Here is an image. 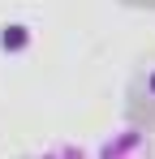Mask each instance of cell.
<instances>
[{"label": "cell", "mask_w": 155, "mask_h": 159, "mask_svg": "<svg viewBox=\"0 0 155 159\" xmlns=\"http://www.w3.org/2000/svg\"><path fill=\"white\" fill-rule=\"evenodd\" d=\"M91 155L95 159H155V138L142 125H116Z\"/></svg>", "instance_id": "cell-1"}, {"label": "cell", "mask_w": 155, "mask_h": 159, "mask_svg": "<svg viewBox=\"0 0 155 159\" xmlns=\"http://www.w3.org/2000/svg\"><path fill=\"white\" fill-rule=\"evenodd\" d=\"M30 43H35V30L26 26V22H4V26H0V52L17 56V52H26Z\"/></svg>", "instance_id": "cell-2"}, {"label": "cell", "mask_w": 155, "mask_h": 159, "mask_svg": "<svg viewBox=\"0 0 155 159\" xmlns=\"http://www.w3.org/2000/svg\"><path fill=\"white\" fill-rule=\"evenodd\" d=\"M35 159H95L86 146H78V142H56V146H48V151H39Z\"/></svg>", "instance_id": "cell-3"}, {"label": "cell", "mask_w": 155, "mask_h": 159, "mask_svg": "<svg viewBox=\"0 0 155 159\" xmlns=\"http://www.w3.org/2000/svg\"><path fill=\"white\" fill-rule=\"evenodd\" d=\"M147 86H151V90H155V73H151V82H147Z\"/></svg>", "instance_id": "cell-4"}]
</instances>
